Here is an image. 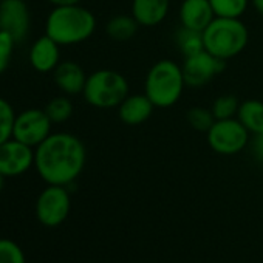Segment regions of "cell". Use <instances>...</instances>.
I'll return each mask as SVG.
<instances>
[{"instance_id":"1","label":"cell","mask_w":263,"mask_h":263,"mask_svg":"<svg viewBox=\"0 0 263 263\" xmlns=\"http://www.w3.org/2000/svg\"><path fill=\"white\" fill-rule=\"evenodd\" d=\"M87 163L84 143L68 132L51 134L34 149V169L47 184L70 186Z\"/></svg>"},{"instance_id":"2","label":"cell","mask_w":263,"mask_h":263,"mask_svg":"<svg viewBox=\"0 0 263 263\" xmlns=\"http://www.w3.org/2000/svg\"><path fill=\"white\" fill-rule=\"evenodd\" d=\"M95 31L96 17L81 4L53 7L45 21V34L61 47L82 44L88 41Z\"/></svg>"},{"instance_id":"3","label":"cell","mask_w":263,"mask_h":263,"mask_svg":"<svg viewBox=\"0 0 263 263\" xmlns=\"http://www.w3.org/2000/svg\"><path fill=\"white\" fill-rule=\"evenodd\" d=\"M186 88L183 68L172 59L155 62L144 79V93L157 108L175 105Z\"/></svg>"},{"instance_id":"4","label":"cell","mask_w":263,"mask_h":263,"mask_svg":"<svg viewBox=\"0 0 263 263\" xmlns=\"http://www.w3.org/2000/svg\"><path fill=\"white\" fill-rule=\"evenodd\" d=\"M249 42V30L241 19L215 17L203 31L204 50L218 59L238 56Z\"/></svg>"},{"instance_id":"5","label":"cell","mask_w":263,"mask_h":263,"mask_svg":"<svg viewBox=\"0 0 263 263\" xmlns=\"http://www.w3.org/2000/svg\"><path fill=\"white\" fill-rule=\"evenodd\" d=\"M128 95L130 87L125 76L110 68L96 70L88 74L82 91L85 102L101 110L118 108Z\"/></svg>"},{"instance_id":"6","label":"cell","mask_w":263,"mask_h":263,"mask_svg":"<svg viewBox=\"0 0 263 263\" xmlns=\"http://www.w3.org/2000/svg\"><path fill=\"white\" fill-rule=\"evenodd\" d=\"M251 134L237 118L215 119L212 127L206 132L209 147L224 157L237 155L249 146Z\"/></svg>"},{"instance_id":"7","label":"cell","mask_w":263,"mask_h":263,"mask_svg":"<svg viewBox=\"0 0 263 263\" xmlns=\"http://www.w3.org/2000/svg\"><path fill=\"white\" fill-rule=\"evenodd\" d=\"M51 128L53 122L48 118L45 108H27L16 115L13 138L25 146L36 149L53 134Z\"/></svg>"},{"instance_id":"8","label":"cell","mask_w":263,"mask_h":263,"mask_svg":"<svg viewBox=\"0 0 263 263\" xmlns=\"http://www.w3.org/2000/svg\"><path fill=\"white\" fill-rule=\"evenodd\" d=\"M71 209V198L67 186L48 184L37 197L36 217L47 228L62 224Z\"/></svg>"},{"instance_id":"9","label":"cell","mask_w":263,"mask_h":263,"mask_svg":"<svg viewBox=\"0 0 263 263\" xmlns=\"http://www.w3.org/2000/svg\"><path fill=\"white\" fill-rule=\"evenodd\" d=\"M224 59H218L208 53L206 50L184 58L183 61V76L186 81V87L189 88H201L209 84L215 76H218L226 68Z\"/></svg>"},{"instance_id":"10","label":"cell","mask_w":263,"mask_h":263,"mask_svg":"<svg viewBox=\"0 0 263 263\" xmlns=\"http://www.w3.org/2000/svg\"><path fill=\"white\" fill-rule=\"evenodd\" d=\"M34 166V149L11 138L0 144V174L14 178L27 174Z\"/></svg>"},{"instance_id":"11","label":"cell","mask_w":263,"mask_h":263,"mask_svg":"<svg viewBox=\"0 0 263 263\" xmlns=\"http://www.w3.org/2000/svg\"><path fill=\"white\" fill-rule=\"evenodd\" d=\"M31 16L25 0H0V30L22 42L30 31Z\"/></svg>"},{"instance_id":"12","label":"cell","mask_w":263,"mask_h":263,"mask_svg":"<svg viewBox=\"0 0 263 263\" xmlns=\"http://www.w3.org/2000/svg\"><path fill=\"white\" fill-rule=\"evenodd\" d=\"M28 59L37 73H53L61 64V45L44 34L33 42Z\"/></svg>"},{"instance_id":"13","label":"cell","mask_w":263,"mask_h":263,"mask_svg":"<svg viewBox=\"0 0 263 263\" xmlns=\"http://www.w3.org/2000/svg\"><path fill=\"white\" fill-rule=\"evenodd\" d=\"M178 19L181 27L203 33L215 19V14L209 0H181Z\"/></svg>"},{"instance_id":"14","label":"cell","mask_w":263,"mask_h":263,"mask_svg":"<svg viewBox=\"0 0 263 263\" xmlns=\"http://www.w3.org/2000/svg\"><path fill=\"white\" fill-rule=\"evenodd\" d=\"M53 79L58 88L64 95L74 96V95H82L87 82V74L78 62L61 61V64L53 71Z\"/></svg>"},{"instance_id":"15","label":"cell","mask_w":263,"mask_h":263,"mask_svg":"<svg viewBox=\"0 0 263 263\" xmlns=\"http://www.w3.org/2000/svg\"><path fill=\"white\" fill-rule=\"evenodd\" d=\"M171 11V0H132L130 14L140 27H157L166 21Z\"/></svg>"},{"instance_id":"16","label":"cell","mask_w":263,"mask_h":263,"mask_svg":"<svg viewBox=\"0 0 263 263\" xmlns=\"http://www.w3.org/2000/svg\"><path fill=\"white\" fill-rule=\"evenodd\" d=\"M155 108L157 107L146 96V93L128 95L119 104L118 116H119L121 122H124L125 125H140L152 116Z\"/></svg>"},{"instance_id":"17","label":"cell","mask_w":263,"mask_h":263,"mask_svg":"<svg viewBox=\"0 0 263 263\" xmlns=\"http://www.w3.org/2000/svg\"><path fill=\"white\" fill-rule=\"evenodd\" d=\"M235 118L243 124V127L251 135L263 134V101L246 99L240 102Z\"/></svg>"},{"instance_id":"18","label":"cell","mask_w":263,"mask_h":263,"mask_svg":"<svg viewBox=\"0 0 263 263\" xmlns=\"http://www.w3.org/2000/svg\"><path fill=\"white\" fill-rule=\"evenodd\" d=\"M140 30V24L132 14H118L113 16L107 25L105 33L115 42H128L132 41Z\"/></svg>"},{"instance_id":"19","label":"cell","mask_w":263,"mask_h":263,"mask_svg":"<svg viewBox=\"0 0 263 263\" xmlns=\"http://www.w3.org/2000/svg\"><path fill=\"white\" fill-rule=\"evenodd\" d=\"M175 44H177L180 53L183 54V58L194 56V54L204 50L203 33L195 31V30H189V28H184V27H180V30L177 31Z\"/></svg>"},{"instance_id":"20","label":"cell","mask_w":263,"mask_h":263,"mask_svg":"<svg viewBox=\"0 0 263 263\" xmlns=\"http://www.w3.org/2000/svg\"><path fill=\"white\" fill-rule=\"evenodd\" d=\"M215 17L241 19L246 13L251 0H209Z\"/></svg>"},{"instance_id":"21","label":"cell","mask_w":263,"mask_h":263,"mask_svg":"<svg viewBox=\"0 0 263 263\" xmlns=\"http://www.w3.org/2000/svg\"><path fill=\"white\" fill-rule=\"evenodd\" d=\"M73 110H74L73 102L70 101V98L67 95L53 98L45 107V111L53 124H62V122L68 121L73 115Z\"/></svg>"},{"instance_id":"22","label":"cell","mask_w":263,"mask_h":263,"mask_svg":"<svg viewBox=\"0 0 263 263\" xmlns=\"http://www.w3.org/2000/svg\"><path fill=\"white\" fill-rule=\"evenodd\" d=\"M240 107V101L235 95H220L218 98L214 99L211 110L215 116V119H229V118H235L237 111Z\"/></svg>"},{"instance_id":"23","label":"cell","mask_w":263,"mask_h":263,"mask_svg":"<svg viewBox=\"0 0 263 263\" xmlns=\"http://www.w3.org/2000/svg\"><path fill=\"white\" fill-rule=\"evenodd\" d=\"M16 115L17 113L14 111L13 105L5 98H0V144L13 138Z\"/></svg>"},{"instance_id":"24","label":"cell","mask_w":263,"mask_h":263,"mask_svg":"<svg viewBox=\"0 0 263 263\" xmlns=\"http://www.w3.org/2000/svg\"><path fill=\"white\" fill-rule=\"evenodd\" d=\"M186 119L189 122V125L197 130V132H206L212 127V124L215 122V116L212 113L211 108L206 107H192L187 110Z\"/></svg>"},{"instance_id":"25","label":"cell","mask_w":263,"mask_h":263,"mask_svg":"<svg viewBox=\"0 0 263 263\" xmlns=\"http://www.w3.org/2000/svg\"><path fill=\"white\" fill-rule=\"evenodd\" d=\"M0 263H27L22 248L8 238H0Z\"/></svg>"},{"instance_id":"26","label":"cell","mask_w":263,"mask_h":263,"mask_svg":"<svg viewBox=\"0 0 263 263\" xmlns=\"http://www.w3.org/2000/svg\"><path fill=\"white\" fill-rule=\"evenodd\" d=\"M16 44H17L16 39L10 33L0 30V74H4L7 71Z\"/></svg>"},{"instance_id":"27","label":"cell","mask_w":263,"mask_h":263,"mask_svg":"<svg viewBox=\"0 0 263 263\" xmlns=\"http://www.w3.org/2000/svg\"><path fill=\"white\" fill-rule=\"evenodd\" d=\"M249 147H251L252 157H254L258 163H263V134L251 135Z\"/></svg>"},{"instance_id":"28","label":"cell","mask_w":263,"mask_h":263,"mask_svg":"<svg viewBox=\"0 0 263 263\" xmlns=\"http://www.w3.org/2000/svg\"><path fill=\"white\" fill-rule=\"evenodd\" d=\"M47 2L53 7H62V5H76L81 4L82 0H47Z\"/></svg>"},{"instance_id":"29","label":"cell","mask_w":263,"mask_h":263,"mask_svg":"<svg viewBox=\"0 0 263 263\" xmlns=\"http://www.w3.org/2000/svg\"><path fill=\"white\" fill-rule=\"evenodd\" d=\"M251 5L255 10V13L263 19V0H251Z\"/></svg>"},{"instance_id":"30","label":"cell","mask_w":263,"mask_h":263,"mask_svg":"<svg viewBox=\"0 0 263 263\" xmlns=\"http://www.w3.org/2000/svg\"><path fill=\"white\" fill-rule=\"evenodd\" d=\"M4 184H5V177L0 174V192H2V189H4Z\"/></svg>"}]
</instances>
